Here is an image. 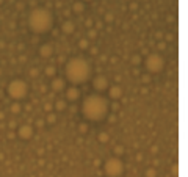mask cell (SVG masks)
Instances as JSON below:
<instances>
[{"mask_svg":"<svg viewBox=\"0 0 188 177\" xmlns=\"http://www.w3.org/2000/svg\"><path fill=\"white\" fill-rule=\"evenodd\" d=\"M85 25L88 27V28H92V25H94V22H92V19L89 17V19H86V22H85Z\"/></svg>","mask_w":188,"mask_h":177,"instance_id":"33","label":"cell"},{"mask_svg":"<svg viewBox=\"0 0 188 177\" xmlns=\"http://www.w3.org/2000/svg\"><path fill=\"white\" fill-rule=\"evenodd\" d=\"M110 86V82L105 75H102V74H99V75H96L92 78V88L96 89L97 92H103V91H107Z\"/></svg>","mask_w":188,"mask_h":177,"instance_id":"7","label":"cell"},{"mask_svg":"<svg viewBox=\"0 0 188 177\" xmlns=\"http://www.w3.org/2000/svg\"><path fill=\"white\" fill-rule=\"evenodd\" d=\"M97 139H99V143L105 144V143H108V141H110V135H108L107 132H102V133H99Z\"/></svg>","mask_w":188,"mask_h":177,"instance_id":"21","label":"cell"},{"mask_svg":"<svg viewBox=\"0 0 188 177\" xmlns=\"http://www.w3.org/2000/svg\"><path fill=\"white\" fill-rule=\"evenodd\" d=\"M97 52H99V49H97V47H91V49H89V53H91V55H96Z\"/></svg>","mask_w":188,"mask_h":177,"instance_id":"39","label":"cell"},{"mask_svg":"<svg viewBox=\"0 0 188 177\" xmlns=\"http://www.w3.org/2000/svg\"><path fill=\"white\" fill-rule=\"evenodd\" d=\"M28 74H30V77H32V78H36L38 75H39V71H38V68H32Z\"/></svg>","mask_w":188,"mask_h":177,"instance_id":"29","label":"cell"},{"mask_svg":"<svg viewBox=\"0 0 188 177\" xmlns=\"http://www.w3.org/2000/svg\"><path fill=\"white\" fill-rule=\"evenodd\" d=\"M103 21H105V22H113V21H115V14H113V13H105V14H103Z\"/></svg>","mask_w":188,"mask_h":177,"instance_id":"28","label":"cell"},{"mask_svg":"<svg viewBox=\"0 0 188 177\" xmlns=\"http://www.w3.org/2000/svg\"><path fill=\"white\" fill-rule=\"evenodd\" d=\"M5 3V0H0V5H3Z\"/></svg>","mask_w":188,"mask_h":177,"instance_id":"52","label":"cell"},{"mask_svg":"<svg viewBox=\"0 0 188 177\" xmlns=\"http://www.w3.org/2000/svg\"><path fill=\"white\" fill-rule=\"evenodd\" d=\"M77 130H79V133H80V135H85V133H88L89 125H88L86 122H79V125H77Z\"/></svg>","mask_w":188,"mask_h":177,"instance_id":"20","label":"cell"},{"mask_svg":"<svg viewBox=\"0 0 188 177\" xmlns=\"http://www.w3.org/2000/svg\"><path fill=\"white\" fill-rule=\"evenodd\" d=\"M82 2H92V0H82Z\"/></svg>","mask_w":188,"mask_h":177,"instance_id":"53","label":"cell"},{"mask_svg":"<svg viewBox=\"0 0 188 177\" xmlns=\"http://www.w3.org/2000/svg\"><path fill=\"white\" fill-rule=\"evenodd\" d=\"M39 92H41V94H45V92H47V85H44V83L39 85Z\"/></svg>","mask_w":188,"mask_h":177,"instance_id":"32","label":"cell"},{"mask_svg":"<svg viewBox=\"0 0 188 177\" xmlns=\"http://www.w3.org/2000/svg\"><path fill=\"white\" fill-rule=\"evenodd\" d=\"M38 52H39V57L45 60V58H50L53 55V47L50 44H41L39 49H38Z\"/></svg>","mask_w":188,"mask_h":177,"instance_id":"11","label":"cell"},{"mask_svg":"<svg viewBox=\"0 0 188 177\" xmlns=\"http://www.w3.org/2000/svg\"><path fill=\"white\" fill-rule=\"evenodd\" d=\"M124 146H115V149H113V154H115V157H121V155H124Z\"/></svg>","mask_w":188,"mask_h":177,"instance_id":"22","label":"cell"},{"mask_svg":"<svg viewBox=\"0 0 188 177\" xmlns=\"http://www.w3.org/2000/svg\"><path fill=\"white\" fill-rule=\"evenodd\" d=\"M108 111H110L108 100L100 94H89L88 97H85L82 104V115L88 121H94V122L105 119L108 116Z\"/></svg>","mask_w":188,"mask_h":177,"instance_id":"1","label":"cell"},{"mask_svg":"<svg viewBox=\"0 0 188 177\" xmlns=\"http://www.w3.org/2000/svg\"><path fill=\"white\" fill-rule=\"evenodd\" d=\"M42 108H44L45 113H50V111L53 110V102H44V104H42Z\"/></svg>","mask_w":188,"mask_h":177,"instance_id":"26","label":"cell"},{"mask_svg":"<svg viewBox=\"0 0 188 177\" xmlns=\"http://www.w3.org/2000/svg\"><path fill=\"white\" fill-rule=\"evenodd\" d=\"M157 49H158V50H165V49H166V44H165V42H158V44H157Z\"/></svg>","mask_w":188,"mask_h":177,"instance_id":"35","label":"cell"},{"mask_svg":"<svg viewBox=\"0 0 188 177\" xmlns=\"http://www.w3.org/2000/svg\"><path fill=\"white\" fill-rule=\"evenodd\" d=\"M14 136H16V135H14V133H13V132H9V133H8V138H9V139H13V138H14Z\"/></svg>","mask_w":188,"mask_h":177,"instance_id":"49","label":"cell"},{"mask_svg":"<svg viewBox=\"0 0 188 177\" xmlns=\"http://www.w3.org/2000/svg\"><path fill=\"white\" fill-rule=\"evenodd\" d=\"M144 66L147 69L149 74H157V72H162L163 68H165V60L160 53L154 52V53H149L146 57V61H144Z\"/></svg>","mask_w":188,"mask_h":177,"instance_id":"6","label":"cell"},{"mask_svg":"<svg viewBox=\"0 0 188 177\" xmlns=\"http://www.w3.org/2000/svg\"><path fill=\"white\" fill-rule=\"evenodd\" d=\"M50 89L52 92H61L66 89V80L61 77H53L50 82Z\"/></svg>","mask_w":188,"mask_h":177,"instance_id":"10","label":"cell"},{"mask_svg":"<svg viewBox=\"0 0 188 177\" xmlns=\"http://www.w3.org/2000/svg\"><path fill=\"white\" fill-rule=\"evenodd\" d=\"M17 136L21 139H30L33 136V127L30 124H22L17 127Z\"/></svg>","mask_w":188,"mask_h":177,"instance_id":"8","label":"cell"},{"mask_svg":"<svg viewBox=\"0 0 188 177\" xmlns=\"http://www.w3.org/2000/svg\"><path fill=\"white\" fill-rule=\"evenodd\" d=\"M36 5H38V0H30V6L36 8Z\"/></svg>","mask_w":188,"mask_h":177,"instance_id":"41","label":"cell"},{"mask_svg":"<svg viewBox=\"0 0 188 177\" xmlns=\"http://www.w3.org/2000/svg\"><path fill=\"white\" fill-rule=\"evenodd\" d=\"M66 107H68V102H66V99H56L53 102V108L56 111H64Z\"/></svg>","mask_w":188,"mask_h":177,"instance_id":"15","label":"cell"},{"mask_svg":"<svg viewBox=\"0 0 188 177\" xmlns=\"http://www.w3.org/2000/svg\"><path fill=\"white\" fill-rule=\"evenodd\" d=\"M150 152H152V154H157V152H158V147H157V146H152V147H150Z\"/></svg>","mask_w":188,"mask_h":177,"instance_id":"40","label":"cell"},{"mask_svg":"<svg viewBox=\"0 0 188 177\" xmlns=\"http://www.w3.org/2000/svg\"><path fill=\"white\" fill-rule=\"evenodd\" d=\"M130 63L133 64V66H141V63H143V58H141V55H139V53H136V55H132Z\"/></svg>","mask_w":188,"mask_h":177,"instance_id":"19","label":"cell"},{"mask_svg":"<svg viewBox=\"0 0 188 177\" xmlns=\"http://www.w3.org/2000/svg\"><path fill=\"white\" fill-rule=\"evenodd\" d=\"M27 92H28V85L22 80V78H14L9 82V85H8V94L11 99L14 100H22L25 96H27Z\"/></svg>","mask_w":188,"mask_h":177,"instance_id":"5","label":"cell"},{"mask_svg":"<svg viewBox=\"0 0 188 177\" xmlns=\"http://www.w3.org/2000/svg\"><path fill=\"white\" fill-rule=\"evenodd\" d=\"M144 177H157V169L155 168H147L144 172Z\"/></svg>","mask_w":188,"mask_h":177,"instance_id":"25","label":"cell"},{"mask_svg":"<svg viewBox=\"0 0 188 177\" xmlns=\"http://www.w3.org/2000/svg\"><path fill=\"white\" fill-rule=\"evenodd\" d=\"M71 11L75 13V14H83V13H85V2H82V0H77V2H74Z\"/></svg>","mask_w":188,"mask_h":177,"instance_id":"14","label":"cell"},{"mask_svg":"<svg viewBox=\"0 0 188 177\" xmlns=\"http://www.w3.org/2000/svg\"><path fill=\"white\" fill-rule=\"evenodd\" d=\"M77 45H79V49H80V50H86V49H89V39L82 38V39H79Z\"/></svg>","mask_w":188,"mask_h":177,"instance_id":"18","label":"cell"},{"mask_svg":"<svg viewBox=\"0 0 188 177\" xmlns=\"http://www.w3.org/2000/svg\"><path fill=\"white\" fill-rule=\"evenodd\" d=\"M141 53H143V55H149V49H146V47H144L143 50H141Z\"/></svg>","mask_w":188,"mask_h":177,"instance_id":"45","label":"cell"},{"mask_svg":"<svg viewBox=\"0 0 188 177\" xmlns=\"http://www.w3.org/2000/svg\"><path fill=\"white\" fill-rule=\"evenodd\" d=\"M17 50L22 52V50H24V44H19V45H17Z\"/></svg>","mask_w":188,"mask_h":177,"instance_id":"47","label":"cell"},{"mask_svg":"<svg viewBox=\"0 0 188 177\" xmlns=\"http://www.w3.org/2000/svg\"><path fill=\"white\" fill-rule=\"evenodd\" d=\"M61 32L64 35H72L75 32V24L71 21V19H66L63 24H61Z\"/></svg>","mask_w":188,"mask_h":177,"instance_id":"13","label":"cell"},{"mask_svg":"<svg viewBox=\"0 0 188 177\" xmlns=\"http://www.w3.org/2000/svg\"><path fill=\"white\" fill-rule=\"evenodd\" d=\"M129 8H130V10H133V11H135L136 8H138V3H136V2H130V3H129Z\"/></svg>","mask_w":188,"mask_h":177,"instance_id":"34","label":"cell"},{"mask_svg":"<svg viewBox=\"0 0 188 177\" xmlns=\"http://www.w3.org/2000/svg\"><path fill=\"white\" fill-rule=\"evenodd\" d=\"M103 172L107 177H121L124 174V162L119 157L107 158L103 163Z\"/></svg>","mask_w":188,"mask_h":177,"instance_id":"4","label":"cell"},{"mask_svg":"<svg viewBox=\"0 0 188 177\" xmlns=\"http://www.w3.org/2000/svg\"><path fill=\"white\" fill-rule=\"evenodd\" d=\"M108 96L113 100L121 99L122 97V88H121V85H111V86H108Z\"/></svg>","mask_w":188,"mask_h":177,"instance_id":"12","label":"cell"},{"mask_svg":"<svg viewBox=\"0 0 188 177\" xmlns=\"http://www.w3.org/2000/svg\"><path fill=\"white\" fill-rule=\"evenodd\" d=\"M152 82V77H150V74L147 72V74H141V83L143 85H147V83H150Z\"/></svg>","mask_w":188,"mask_h":177,"instance_id":"24","label":"cell"},{"mask_svg":"<svg viewBox=\"0 0 188 177\" xmlns=\"http://www.w3.org/2000/svg\"><path fill=\"white\" fill-rule=\"evenodd\" d=\"M166 21H168V22H173V21H174V16H168Z\"/></svg>","mask_w":188,"mask_h":177,"instance_id":"46","label":"cell"},{"mask_svg":"<svg viewBox=\"0 0 188 177\" xmlns=\"http://www.w3.org/2000/svg\"><path fill=\"white\" fill-rule=\"evenodd\" d=\"M91 72H92V68L89 61L82 57H74L66 61L64 75H66V80H69L74 86L88 82L91 77Z\"/></svg>","mask_w":188,"mask_h":177,"instance_id":"2","label":"cell"},{"mask_svg":"<svg viewBox=\"0 0 188 177\" xmlns=\"http://www.w3.org/2000/svg\"><path fill=\"white\" fill-rule=\"evenodd\" d=\"M9 111H11L13 115H21L22 113V105H21V102H13L11 107H9Z\"/></svg>","mask_w":188,"mask_h":177,"instance_id":"17","label":"cell"},{"mask_svg":"<svg viewBox=\"0 0 188 177\" xmlns=\"http://www.w3.org/2000/svg\"><path fill=\"white\" fill-rule=\"evenodd\" d=\"M71 13H72L71 10H63V16H64V17H69V16H71Z\"/></svg>","mask_w":188,"mask_h":177,"instance_id":"38","label":"cell"},{"mask_svg":"<svg viewBox=\"0 0 188 177\" xmlns=\"http://www.w3.org/2000/svg\"><path fill=\"white\" fill-rule=\"evenodd\" d=\"M102 28V22H96V30H100Z\"/></svg>","mask_w":188,"mask_h":177,"instance_id":"44","label":"cell"},{"mask_svg":"<svg viewBox=\"0 0 188 177\" xmlns=\"http://www.w3.org/2000/svg\"><path fill=\"white\" fill-rule=\"evenodd\" d=\"M64 96H66V100H69V102H77L80 99V89L77 86H69V88H66L64 89Z\"/></svg>","mask_w":188,"mask_h":177,"instance_id":"9","label":"cell"},{"mask_svg":"<svg viewBox=\"0 0 188 177\" xmlns=\"http://www.w3.org/2000/svg\"><path fill=\"white\" fill-rule=\"evenodd\" d=\"M5 119V113H3V111H0V121H3Z\"/></svg>","mask_w":188,"mask_h":177,"instance_id":"50","label":"cell"},{"mask_svg":"<svg viewBox=\"0 0 188 177\" xmlns=\"http://www.w3.org/2000/svg\"><path fill=\"white\" fill-rule=\"evenodd\" d=\"M63 6V3L60 2V0H58V2H55V8H61Z\"/></svg>","mask_w":188,"mask_h":177,"instance_id":"42","label":"cell"},{"mask_svg":"<svg viewBox=\"0 0 188 177\" xmlns=\"http://www.w3.org/2000/svg\"><path fill=\"white\" fill-rule=\"evenodd\" d=\"M53 27V14L49 8L36 6L28 14V28L35 35H44Z\"/></svg>","mask_w":188,"mask_h":177,"instance_id":"3","label":"cell"},{"mask_svg":"<svg viewBox=\"0 0 188 177\" xmlns=\"http://www.w3.org/2000/svg\"><path fill=\"white\" fill-rule=\"evenodd\" d=\"M45 121L49 124H55L56 122V115L53 113V111H50V113H47V116H45Z\"/></svg>","mask_w":188,"mask_h":177,"instance_id":"23","label":"cell"},{"mask_svg":"<svg viewBox=\"0 0 188 177\" xmlns=\"http://www.w3.org/2000/svg\"><path fill=\"white\" fill-rule=\"evenodd\" d=\"M2 96H3V89H2V88H0V97H2Z\"/></svg>","mask_w":188,"mask_h":177,"instance_id":"51","label":"cell"},{"mask_svg":"<svg viewBox=\"0 0 188 177\" xmlns=\"http://www.w3.org/2000/svg\"><path fill=\"white\" fill-rule=\"evenodd\" d=\"M173 174H174V175H177V166H176V165L173 166Z\"/></svg>","mask_w":188,"mask_h":177,"instance_id":"48","label":"cell"},{"mask_svg":"<svg viewBox=\"0 0 188 177\" xmlns=\"http://www.w3.org/2000/svg\"><path fill=\"white\" fill-rule=\"evenodd\" d=\"M165 41H174V35H165Z\"/></svg>","mask_w":188,"mask_h":177,"instance_id":"37","label":"cell"},{"mask_svg":"<svg viewBox=\"0 0 188 177\" xmlns=\"http://www.w3.org/2000/svg\"><path fill=\"white\" fill-rule=\"evenodd\" d=\"M44 75L45 77H50V78L56 77V68L53 66V64H47V66L44 68Z\"/></svg>","mask_w":188,"mask_h":177,"instance_id":"16","label":"cell"},{"mask_svg":"<svg viewBox=\"0 0 188 177\" xmlns=\"http://www.w3.org/2000/svg\"><path fill=\"white\" fill-rule=\"evenodd\" d=\"M16 8H17V10H24L25 3H24V2H17V3H16Z\"/></svg>","mask_w":188,"mask_h":177,"instance_id":"36","label":"cell"},{"mask_svg":"<svg viewBox=\"0 0 188 177\" xmlns=\"http://www.w3.org/2000/svg\"><path fill=\"white\" fill-rule=\"evenodd\" d=\"M155 38H157V39H162V38H163V35L158 32V33H155Z\"/></svg>","mask_w":188,"mask_h":177,"instance_id":"43","label":"cell"},{"mask_svg":"<svg viewBox=\"0 0 188 177\" xmlns=\"http://www.w3.org/2000/svg\"><path fill=\"white\" fill-rule=\"evenodd\" d=\"M44 124H45V121H44V119H38V121H36V127H38V129H42Z\"/></svg>","mask_w":188,"mask_h":177,"instance_id":"30","label":"cell"},{"mask_svg":"<svg viewBox=\"0 0 188 177\" xmlns=\"http://www.w3.org/2000/svg\"><path fill=\"white\" fill-rule=\"evenodd\" d=\"M97 38V30L96 28H88V38L86 39H96Z\"/></svg>","mask_w":188,"mask_h":177,"instance_id":"27","label":"cell"},{"mask_svg":"<svg viewBox=\"0 0 188 177\" xmlns=\"http://www.w3.org/2000/svg\"><path fill=\"white\" fill-rule=\"evenodd\" d=\"M8 127L11 129V130H14V129H17V122H16V121H9V122H8Z\"/></svg>","mask_w":188,"mask_h":177,"instance_id":"31","label":"cell"}]
</instances>
